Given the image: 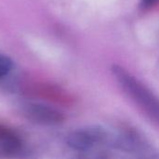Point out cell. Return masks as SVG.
Masks as SVG:
<instances>
[{"instance_id":"obj_1","label":"cell","mask_w":159,"mask_h":159,"mask_svg":"<svg viewBox=\"0 0 159 159\" xmlns=\"http://www.w3.org/2000/svg\"><path fill=\"white\" fill-rule=\"evenodd\" d=\"M112 72L125 93L132 99L147 116L159 123L158 98L122 66L114 65Z\"/></svg>"},{"instance_id":"obj_2","label":"cell","mask_w":159,"mask_h":159,"mask_svg":"<svg viewBox=\"0 0 159 159\" xmlns=\"http://www.w3.org/2000/svg\"><path fill=\"white\" fill-rule=\"evenodd\" d=\"M119 131L102 126H89L71 132L67 137V144L73 150L88 152L97 147L117 149Z\"/></svg>"},{"instance_id":"obj_3","label":"cell","mask_w":159,"mask_h":159,"mask_svg":"<svg viewBox=\"0 0 159 159\" xmlns=\"http://www.w3.org/2000/svg\"><path fill=\"white\" fill-rule=\"evenodd\" d=\"M23 116L37 124L54 126L63 122V115L58 110L51 108L50 106L28 102L22 106Z\"/></svg>"},{"instance_id":"obj_4","label":"cell","mask_w":159,"mask_h":159,"mask_svg":"<svg viewBox=\"0 0 159 159\" xmlns=\"http://www.w3.org/2000/svg\"><path fill=\"white\" fill-rule=\"evenodd\" d=\"M21 145V140L14 131L0 126V152L13 154L18 152Z\"/></svg>"},{"instance_id":"obj_5","label":"cell","mask_w":159,"mask_h":159,"mask_svg":"<svg viewBox=\"0 0 159 159\" xmlns=\"http://www.w3.org/2000/svg\"><path fill=\"white\" fill-rule=\"evenodd\" d=\"M12 69V61L6 55L0 54V78L7 75Z\"/></svg>"},{"instance_id":"obj_6","label":"cell","mask_w":159,"mask_h":159,"mask_svg":"<svg viewBox=\"0 0 159 159\" xmlns=\"http://www.w3.org/2000/svg\"><path fill=\"white\" fill-rule=\"evenodd\" d=\"M159 3V0H141V7L144 9L152 7Z\"/></svg>"}]
</instances>
